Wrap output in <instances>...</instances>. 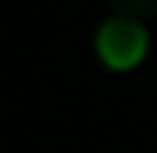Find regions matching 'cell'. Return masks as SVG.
I'll return each mask as SVG.
<instances>
[{
    "mask_svg": "<svg viewBox=\"0 0 157 153\" xmlns=\"http://www.w3.org/2000/svg\"><path fill=\"white\" fill-rule=\"evenodd\" d=\"M98 56L108 70H133L140 66L147 56V28L140 24V17H108L98 28Z\"/></svg>",
    "mask_w": 157,
    "mask_h": 153,
    "instance_id": "obj_1",
    "label": "cell"
},
{
    "mask_svg": "<svg viewBox=\"0 0 157 153\" xmlns=\"http://www.w3.org/2000/svg\"><path fill=\"white\" fill-rule=\"evenodd\" d=\"M108 7L122 17H154L157 14V0H108Z\"/></svg>",
    "mask_w": 157,
    "mask_h": 153,
    "instance_id": "obj_2",
    "label": "cell"
}]
</instances>
